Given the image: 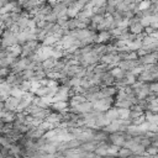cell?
Here are the masks:
<instances>
[{"label": "cell", "mask_w": 158, "mask_h": 158, "mask_svg": "<svg viewBox=\"0 0 158 158\" xmlns=\"http://www.w3.org/2000/svg\"><path fill=\"white\" fill-rule=\"evenodd\" d=\"M16 111H0V122L2 123H12L16 117Z\"/></svg>", "instance_id": "obj_1"}, {"label": "cell", "mask_w": 158, "mask_h": 158, "mask_svg": "<svg viewBox=\"0 0 158 158\" xmlns=\"http://www.w3.org/2000/svg\"><path fill=\"white\" fill-rule=\"evenodd\" d=\"M77 107H78L80 115H81V114H88V112H91V111L94 110V102L86 100V101L80 102L79 105H77Z\"/></svg>", "instance_id": "obj_2"}, {"label": "cell", "mask_w": 158, "mask_h": 158, "mask_svg": "<svg viewBox=\"0 0 158 158\" xmlns=\"http://www.w3.org/2000/svg\"><path fill=\"white\" fill-rule=\"evenodd\" d=\"M138 60H139V64H141V65L158 63V60L156 59V57H154V54H153V53H147V54H144V56L139 57V58H138Z\"/></svg>", "instance_id": "obj_3"}, {"label": "cell", "mask_w": 158, "mask_h": 158, "mask_svg": "<svg viewBox=\"0 0 158 158\" xmlns=\"http://www.w3.org/2000/svg\"><path fill=\"white\" fill-rule=\"evenodd\" d=\"M101 80H102V86H109V85H115V77L111 74V72H106L101 74Z\"/></svg>", "instance_id": "obj_4"}, {"label": "cell", "mask_w": 158, "mask_h": 158, "mask_svg": "<svg viewBox=\"0 0 158 158\" xmlns=\"http://www.w3.org/2000/svg\"><path fill=\"white\" fill-rule=\"evenodd\" d=\"M69 106V101H56L51 105V109L53 111H57V112H64V110Z\"/></svg>", "instance_id": "obj_5"}, {"label": "cell", "mask_w": 158, "mask_h": 158, "mask_svg": "<svg viewBox=\"0 0 158 158\" xmlns=\"http://www.w3.org/2000/svg\"><path fill=\"white\" fill-rule=\"evenodd\" d=\"M100 91L104 94L105 98H109V96H115V95L117 94L118 89H117V86H115V85H109V86H102Z\"/></svg>", "instance_id": "obj_6"}, {"label": "cell", "mask_w": 158, "mask_h": 158, "mask_svg": "<svg viewBox=\"0 0 158 158\" xmlns=\"http://www.w3.org/2000/svg\"><path fill=\"white\" fill-rule=\"evenodd\" d=\"M137 80L144 81V83H152V81H154V78H153V74H152L151 72H148V70L144 69V70L137 77Z\"/></svg>", "instance_id": "obj_7"}, {"label": "cell", "mask_w": 158, "mask_h": 158, "mask_svg": "<svg viewBox=\"0 0 158 158\" xmlns=\"http://www.w3.org/2000/svg\"><path fill=\"white\" fill-rule=\"evenodd\" d=\"M105 116H106L107 118H110V120H111V122H112V121H115V120H118V118H120L118 109H117L116 106H112L111 109H109V110L105 112Z\"/></svg>", "instance_id": "obj_8"}, {"label": "cell", "mask_w": 158, "mask_h": 158, "mask_svg": "<svg viewBox=\"0 0 158 158\" xmlns=\"http://www.w3.org/2000/svg\"><path fill=\"white\" fill-rule=\"evenodd\" d=\"M98 143L95 141H90V142H84L81 143V146L79 147V151H85V152H94L96 149Z\"/></svg>", "instance_id": "obj_9"}, {"label": "cell", "mask_w": 158, "mask_h": 158, "mask_svg": "<svg viewBox=\"0 0 158 158\" xmlns=\"http://www.w3.org/2000/svg\"><path fill=\"white\" fill-rule=\"evenodd\" d=\"M130 31L135 35H141V33H144V26L138 21V22L130 26Z\"/></svg>", "instance_id": "obj_10"}, {"label": "cell", "mask_w": 158, "mask_h": 158, "mask_svg": "<svg viewBox=\"0 0 158 158\" xmlns=\"http://www.w3.org/2000/svg\"><path fill=\"white\" fill-rule=\"evenodd\" d=\"M132 102L130 100H120V101H115L114 106H116L117 109H131L132 107Z\"/></svg>", "instance_id": "obj_11"}, {"label": "cell", "mask_w": 158, "mask_h": 158, "mask_svg": "<svg viewBox=\"0 0 158 158\" xmlns=\"http://www.w3.org/2000/svg\"><path fill=\"white\" fill-rule=\"evenodd\" d=\"M132 154H133L132 149L126 148V147H121L120 151H118V153H117V157H118V158H128V157H131Z\"/></svg>", "instance_id": "obj_12"}, {"label": "cell", "mask_w": 158, "mask_h": 158, "mask_svg": "<svg viewBox=\"0 0 158 158\" xmlns=\"http://www.w3.org/2000/svg\"><path fill=\"white\" fill-rule=\"evenodd\" d=\"M56 62H57V59H56V58L49 57V58H47L46 60H43V62H42V67H43V69H44V70H46V69H52V68L54 67Z\"/></svg>", "instance_id": "obj_13"}, {"label": "cell", "mask_w": 158, "mask_h": 158, "mask_svg": "<svg viewBox=\"0 0 158 158\" xmlns=\"http://www.w3.org/2000/svg\"><path fill=\"white\" fill-rule=\"evenodd\" d=\"M35 75H36V70L33 69H25L21 72V77L23 80H31Z\"/></svg>", "instance_id": "obj_14"}, {"label": "cell", "mask_w": 158, "mask_h": 158, "mask_svg": "<svg viewBox=\"0 0 158 158\" xmlns=\"http://www.w3.org/2000/svg\"><path fill=\"white\" fill-rule=\"evenodd\" d=\"M137 81V77L136 75H133V74H131L130 72H127V74H126V77H125V83H126V85H133Z\"/></svg>", "instance_id": "obj_15"}, {"label": "cell", "mask_w": 158, "mask_h": 158, "mask_svg": "<svg viewBox=\"0 0 158 158\" xmlns=\"http://www.w3.org/2000/svg\"><path fill=\"white\" fill-rule=\"evenodd\" d=\"M80 84H81V78H79V77H72V78H69L68 86L75 88V86H80Z\"/></svg>", "instance_id": "obj_16"}, {"label": "cell", "mask_w": 158, "mask_h": 158, "mask_svg": "<svg viewBox=\"0 0 158 158\" xmlns=\"http://www.w3.org/2000/svg\"><path fill=\"white\" fill-rule=\"evenodd\" d=\"M114 56L115 54H104V56H101V59H100V63H102V64H111V63H114Z\"/></svg>", "instance_id": "obj_17"}, {"label": "cell", "mask_w": 158, "mask_h": 158, "mask_svg": "<svg viewBox=\"0 0 158 158\" xmlns=\"http://www.w3.org/2000/svg\"><path fill=\"white\" fill-rule=\"evenodd\" d=\"M23 94H25V91H22L20 88H16V86H14L11 89V91H10V95L11 96H15V98H19V99H22Z\"/></svg>", "instance_id": "obj_18"}, {"label": "cell", "mask_w": 158, "mask_h": 158, "mask_svg": "<svg viewBox=\"0 0 158 158\" xmlns=\"http://www.w3.org/2000/svg\"><path fill=\"white\" fill-rule=\"evenodd\" d=\"M120 148H121V147H118V146L111 143V144H109V147H107V154H110V156H116V157H117V153H118Z\"/></svg>", "instance_id": "obj_19"}, {"label": "cell", "mask_w": 158, "mask_h": 158, "mask_svg": "<svg viewBox=\"0 0 158 158\" xmlns=\"http://www.w3.org/2000/svg\"><path fill=\"white\" fill-rule=\"evenodd\" d=\"M44 21L57 23V21H58V15H57L56 12H53V11H52L51 14H48V15H46V16H44Z\"/></svg>", "instance_id": "obj_20"}, {"label": "cell", "mask_w": 158, "mask_h": 158, "mask_svg": "<svg viewBox=\"0 0 158 158\" xmlns=\"http://www.w3.org/2000/svg\"><path fill=\"white\" fill-rule=\"evenodd\" d=\"M104 19H105V16H102V15H99V14H94L93 16H91V23H94V25H99V23H101L102 21H104Z\"/></svg>", "instance_id": "obj_21"}, {"label": "cell", "mask_w": 158, "mask_h": 158, "mask_svg": "<svg viewBox=\"0 0 158 158\" xmlns=\"http://www.w3.org/2000/svg\"><path fill=\"white\" fill-rule=\"evenodd\" d=\"M31 88H32V81L31 80H23L22 83H21V85H20V89L22 90V91H30L31 90Z\"/></svg>", "instance_id": "obj_22"}, {"label": "cell", "mask_w": 158, "mask_h": 158, "mask_svg": "<svg viewBox=\"0 0 158 158\" xmlns=\"http://www.w3.org/2000/svg\"><path fill=\"white\" fill-rule=\"evenodd\" d=\"M35 95H36V96H40V98L48 95V86H43V85H42L41 88H38V89L36 90Z\"/></svg>", "instance_id": "obj_23"}, {"label": "cell", "mask_w": 158, "mask_h": 158, "mask_svg": "<svg viewBox=\"0 0 158 158\" xmlns=\"http://www.w3.org/2000/svg\"><path fill=\"white\" fill-rule=\"evenodd\" d=\"M147 154H148V156H151V157H153V156L158 154V147H157L154 143H152L149 147H147Z\"/></svg>", "instance_id": "obj_24"}, {"label": "cell", "mask_w": 158, "mask_h": 158, "mask_svg": "<svg viewBox=\"0 0 158 158\" xmlns=\"http://www.w3.org/2000/svg\"><path fill=\"white\" fill-rule=\"evenodd\" d=\"M0 142H1V146L7 147V148H10V146L12 144V142L9 139V137H7L6 135H1V137H0Z\"/></svg>", "instance_id": "obj_25"}, {"label": "cell", "mask_w": 158, "mask_h": 158, "mask_svg": "<svg viewBox=\"0 0 158 158\" xmlns=\"http://www.w3.org/2000/svg\"><path fill=\"white\" fill-rule=\"evenodd\" d=\"M78 14H79V10H77L75 7H68L67 15H68L69 19H75V17H78Z\"/></svg>", "instance_id": "obj_26"}, {"label": "cell", "mask_w": 158, "mask_h": 158, "mask_svg": "<svg viewBox=\"0 0 158 158\" xmlns=\"http://www.w3.org/2000/svg\"><path fill=\"white\" fill-rule=\"evenodd\" d=\"M130 111L131 109H118V114H120V118H128L130 117Z\"/></svg>", "instance_id": "obj_27"}, {"label": "cell", "mask_w": 158, "mask_h": 158, "mask_svg": "<svg viewBox=\"0 0 158 158\" xmlns=\"http://www.w3.org/2000/svg\"><path fill=\"white\" fill-rule=\"evenodd\" d=\"M91 85H93V84L90 83V80H89L88 78H85V77L81 78V84H80V86H83L84 89H89Z\"/></svg>", "instance_id": "obj_28"}, {"label": "cell", "mask_w": 158, "mask_h": 158, "mask_svg": "<svg viewBox=\"0 0 158 158\" xmlns=\"http://www.w3.org/2000/svg\"><path fill=\"white\" fill-rule=\"evenodd\" d=\"M56 136H58V132H57L56 128L49 130V131H47V132L44 133V137H46V138H53V137H56Z\"/></svg>", "instance_id": "obj_29"}, {"label": "cell", "mask_w": 158, "mask_h": 158, "mask_svg": "<svg viewBox=\"0 0 158 158\" xmlns=\"http://www.w3.org/2000/svg\"><path fill=\"white\" fill-rule=\"evenodd\" d=\"M144 121H146V116H144V114H143L142 116H139V117H137V118H133V120H132V123H133V125H137V126H138V125L143 123Z\"/></svg>", "instance_id": "obj_30"}, {"label": "cell", "mask_w": 158, "mask_h": 158, "mask_svg": "<svg viewBox=\"0 0 158 158\" xmlns=\"http://www.w3.org/2000/svg\"><path fill=\"white\" fill-rule=\"evenodd\" d=\"M144 27H148V26H151V20H149V17H147V16H143V17H141V21H139Z\"/></svg>", "instance_id": "obj_31"}, {"label": "cell", "mask_w": 158, "mask_h": 158, "mask_svg": "<svg viewBox=\"0 0 158 158\" xmlns=\"http://www.w3.org/2000/svg\"><path fill=\"white\" fill-rule=\"evenodd\" d=\"M139 57H138V54H137V51H132V52H130L128 54H127V58L126 59H138Z\"/></svg>", "instance_id": "obj_32"}, {"label": "cell", "mask_w": 158, "mask_h": 158, "mask_svg": "<svg viewBox=\"0 0 158 158\" xmlns=\"http://www.w3.org/2000/svg\"><path fill=\"white\" fill-rule=\"evenodd\" d=\"M9 154H10V148L1 146V158H5V157L9 156Z\"/></svg>", "instance_id": "obj_33"}, {"label": "cell", "mask_w": 158, "mask_h": 158, "mask_svg": "<svg viewBox=\"0 0 158 158\" xmlns=\"http://www.w3.org/2000/svg\"><path fill=\"white\" fill-rule=\"evenodd\" d=\"M154 31H156V30H154V28H153L152 26H148V27H144V35H148V36H152Z\"/></svg>", "instance_id": "obj_34"}, {"label": "cell", "mask_w": 158, "mask_h": 158, "mask_svg": "<svg viewBox=\"0 0 158 158\" xmlns=\"http://www.w3.org/2000/svg\"><path fill=\"white\" fill-rule=\"evenodd\" d=\"M151 91L158 94V81H152L151 83Z\"/></svg>", "instance_id": "obj_35"}, {"label": "cell", "mask_w": 158, "mask_h": 158, "mask_svg": "<svg viewBox=\"0 0 158 158\" xmlns=\"http://www.w3.org/2000/svg\"><path fill=\"white\" fill-rule=\"evenodd\" d=\"M153 54H154V57H156V59L158 60V51H156V52H153Z\"/></svg>", "instance_id": "obj_36"}, {"label": "cell", "mask_w": 158, "mask_h": 158, "mask_svg": "<svg viewBox=\"0 0 158 158\" xmlns=\"http://www.w3.org/2000/svg\"><path fill=\"white\" fill-rule=\"evenodd\" d=\"M152 158H158V154H156V156H153Z\"/></svg>", "instance_id": "obj_37"}, {"label": "cell", "mask_w": 158, "mask_h": 158, "mask_svg": "<svg viewBox=\"0 0 158 158\" xmlns=\"http://www.w3.org/2000/svg\"><path fill=\"white\" fill-rule=\"evenodd\" d=\"M116 158H118V157H116Z\"/></svg>", "instance_id": "obj_38"}, {"label": "cell", "mask_w": 158, "mask_h": 158, "mask_svg": "<svg viewBox=\"0 0 158 158\" xmlns=\"http://www.w3.org/2000/svg\"><path fill=\"white\" fill-rule=\"evenodd\" d=\"M151 158H152V157H151Z\"/></svg>", "instance_id": "obj_39"}]
</instances>
